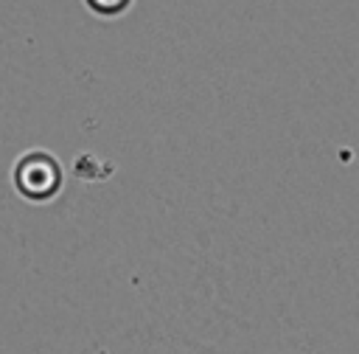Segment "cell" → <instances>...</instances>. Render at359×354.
Masks as SVG:
<instances>
[{
    "label": "cell",
    "mask_w": 359,
    "mask_h": 354,
    "mask_svg": "<svg viewBox=\"0 0 359 354\" xmlns=\"http://www.w3.org/2000/svg\"><path fill=\"white\" fill-rule=\"evenodd\" d=\"M17 185L28 197H48L59 185V163L45 152L25 155L17 166Z\"/></svg>",
    "instance_id": "cell-1"
},
{
    "label": "cell",
    "mask_w": 359,
    "mask_h": 354,
    "mask_svg": "<svg viewBox=\"0 0 359 354\" xmlns=\"http://www.w3.org/2000/svg\"><path fill=\"white\" fill-rule=\"evenodd\" d=\"M95 14H104V17H115V14H121V11H126L129 8V3L132 0H84Z\"/></svg>",
    "instance_id": "cell-2"
}]
</instances>
